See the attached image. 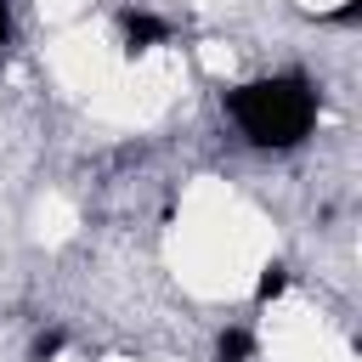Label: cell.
I'll list each match as a JSON object with an SVG mask.
<instances>
[{
  "label": "cell",
  "instance_id": "obj_2",
  "mask_svg": "<svg viewBox=\"0 0 362 362\" xmlns=\"http://www.w3.org/2000/svg\"><path fill=\"white\" fill-rule=\"evenodd\" d=\"M119 34H124V51L136 57V51L164 45V40H170V23L153 17V11H119Z\"/></svg>",
  "mask_w": 362,
  "mask_h": 362
},
{
  "label": "cell",
  "instance_id": "obj_3",
  "mask_svg": "<svg viewBox=\"0 0 362 362\" xmlns=\"http://www.w3.org/2000/svg\"><path fill=\"white\" fill-rule=\"evenodd\" d=\"M255 356V339L243 334V328H226L221 339H215V362H249Z\"/></svg>",
  "mask_w": 362,
  "mask_h": 362
},
{
  "label": "cell",
  "instance_id": "obj_6",
  "mask_svg": "<svg viewBox=\"0 0 362 362\" xmlns=\"http://www.w3.org/2000/svg\"><path fill=\"white\" fill-rule=\"evenodd\" d=\"M11 40V11H6V0H0V45Z\"/></svg>",
  "mask_w": 362,
  "mask_h": 362
},
{
  "label": "cell",
  "instance_id": "obj_4",
  "mask_svg": "<svg viewBox=\"0 0 362 362\" xmlns=\"http://www.w3.org/2000/svg\"><path fill=\"white\" fill-rule=\"evenodd\" d=\"M283 288H288V266H283V260H272V266H260V283H255V300H260V305H272V300H277Z\"/></svg>",
  "mask_w": 362,
  "mask_h": 362
},
{
  "label": "cell",
  "instance_id": "obj_1",
  "mask_svg": "<svg viewBox=\"0 0 362 362\" xmlns=\"http://www.w3.org/2000/svg\"><path fill=\"white\" fill-rule=\"evenodd\" d=\"M226 113L255 147H294L317 124V90L305 74H272V79L238 85L226 96Z\"/></svg>",
  "mask_w": 362,
  "mask_h": 362
},
{
  "label": "cell",
  "instance_id": "obj_5",
  "mask_svg": "<svg viewBox=\"0 0 362 362\" xmlns=\"http://www.w3.org/2000/svg\"><path fill=\"white\" fill-rule=\"evenodd\" d=\"M62 345H68V339H62L57 328H51V334H40V339H34V362H51V356H57Z\"/></svg>",
  "mask_w": 362,
  "mask_h": 362
}]
</instances>
